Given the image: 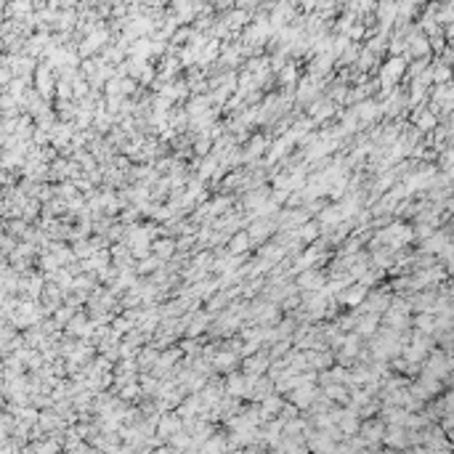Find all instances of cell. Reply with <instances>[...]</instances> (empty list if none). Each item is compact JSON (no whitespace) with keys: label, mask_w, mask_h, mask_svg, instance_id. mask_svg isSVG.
<instances>
[{"label":"cell","mask_w":454,"mask_h":454,"mask_svg":"<svg viewBox=\"0 0 454 454\" xmlns=\"http://www.w3.org/2000/svg\"><path fill=\"white\" fill-rule=\"evenodd\" d=\"M314 399H316V391H314V388H306V382H300V388L292 391V401L297 404V407H306V404H311Z\"/></svg>","instance_id":"cell-1"},{"label":"cell","mask_w":454,"mask_h":454,"mask_svg":"<svg viewBox=\"0 0 454 454\" xmlns=\"http://www.w3.org/2000/svg\"><path fill=\"white\" fill-rule=\"evenodd\" d=\"M401 69H404V61L401 59H393L391 64H385V69H382V85H391L396 77L401 75Z\"/></svg>","instance_id":"cell-2"},{"label":"cell","mask_w":454,"mask_h":454,"mask_svg":"<svg viewBox=\"0 0 454 454\" xmlns=\"http://www.w3.org/2000/svg\"><path fill=\"white\" fill-rule=\"evenodd\" d=\"M364 297H367V287L361 285V287H356V289H348V292H343V295H340V300H343L345 306H359Z\"/></svg>","instance_id":"cell-3"},{"label":"cell","mask_w":454,"mask_h":454,"mask_svg":"<svg viewBox=\"0 0 454 454\" xmlns=\"http://www.w3.org/2000/svg\"><path fill=\"white\" fill-rule=\"evenodd\" d=\"M300 287H306V289H322V276H319L316 271L303 274L300 276Z\"/></svg>","instance_id":"cell-4"},{"label":"cell","mask_w":454,"mask_h":454,"mask_svg":"<svg viewBox=\"0 0 454 454\" xmlns=\"http://www.w3.org/2000/svg\"><path fill=\"white\" fill-rule=\"evenodd\" d=\"M417 127H420V130H430V127H436V115H433V112H420V115H417Z\"/></svg>","instance_id":"cell-5"},{"label":"cell","mask_w":454,"mask_h":454,"mask_svg":"<svg viewBox=\"0 0 454 454\" xmlns=\"http://www.w3.org/2000/svg\"><path fill=\"white\" fill-rule=\"evenodd\" d=\"M247 247H250V237H247V234H237V237L231 239V247H229V250H231V252H245Z\"/></svg>","instance_id":"cell-6"},{"label":"cell","mask_w":454,"mask_h":454,"mask_svg":"<svg viewBox=\"0 0 454 454\" xmlns=\"http://www.w3.org/2000/svg\"><path fill=\"white\" fill-rule=\"evenodd\" d=\"M374 324H377V314L364 316V319L359 322V335H372V332H374Z\"/></svg>","instance_id":"cell-7"},{"label":"cell","mask_w":454,"mask_h":454,"mask_svg":"<svg viewBox=\"0 0 454 454\" xmlns=\"http://www.w3.org/2000/svg\"><path fill=\"white\" fill-rule=\"evenodd\" d=\"M271 229H274L271 223H258V226H252V229H250V234H247V237H250V239H260V237H263V239H266L268 234H271Z\"/></svg>","instance_id":"cell-8"},{"label":"cell","mask_w":454,"mask_h":454,"mask_svg":"<svg viewBox=\"0 0 454 454\" xmlns=\"http://www.w3.org/2000/svg\"><path fill=\"white\" fill-rule=\"evenodd\" d=\"M316 234H319V226H316V223H306V226H300L297 237L306 239V242H311V239H316Z\"/></svg>","instance_id":"cell-9"},{"label":"cell","mask_w":454,"mask_h":454,"mask_svg":"<svg viewBox=\"0 0 454 454\" xmlns=\"http://www.w3.org/2000/svg\"><path fill=\"white\" fill-rule=\"evenodd\" d=\"M268 364V359H263V356H258V359H250L247 361V372H252V374H258V372H263V367Z\"/></svg>","instance_id":"cell-10"},{"label":"cell","mask_w":454,"mask_h":454,"mask_svg":"<svg viewBox=\"0 0 454 454\" xmlns=\"http://www.w3.org/2000/svg\"><path fill=\"white\" fill-rule=\"evenodd\" d=\"M173 247H175V245L170 242V239H162V242H157V245H154V252L165 258V255H170V252H173Z\"/></svg>","instance_id":"cell-11"},{"label":"cell","mask_w":454,"mask_h":454,"mask_svg":"<svg viewBox=\"0 0 454 454\" xmlns=\"http://www.w3.org/2000/svg\"><path fill=\"white\" fill-rule=\"evenodd\" d=\"M327 396H330V399H337V401H348V393H345L340 385H330L327 388Z\"/></svg>","instance_id":"cell-12"},{"label":"cell","mask_w":454,"mask_h":454,"mask_svg":"<svg viewBox=\"0 0 454 454\" xmlns=\"http://www.w3.org/2000/svg\"><path fill=\"white\" fill-rule=\"evenodd\" d=\"M229 364H234V356H231V353H221V356L215 359V367H229Z\"/></svg>","instance_id":"cell-13"},{"label":"cell","mask_w":454,"mask_h":454,"mask_svg":"<svg viewBox=\"0 0 454 454\" xmlns=\"http://www.w3.org/2000/svg\"><path fill=\"white\" fill-rule=\"evenodd\" d=\"M138 391H141L138 385H127L125 391H123V396H125V399H133V396H138Z\"/></svg>","instance_id":"cell-14"},{"label":"cell","mask_w":454,"mask_h":454,"mask_svg":"<svg viewBox=\"0 0 454 454\" xmlns=\"http://www.w3.org/2000/svg\"><path fill=\"white\" fill-rule=\"evenodd\" d=\"M154 266H160V260H144V263H141V271H149V268H154Z\"/></svg>","instance_id":"cell-15"}]
</instances>
